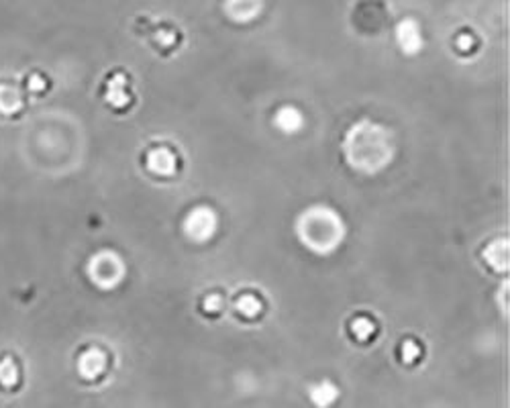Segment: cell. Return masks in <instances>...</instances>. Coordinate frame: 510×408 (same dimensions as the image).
Returning <instances> with one entry per match:
<instances>
[{"label": "cell", "instance_id": "6da1fadb", "mask_svg": "<svg viewBox=\"0 0 510 408\" xmlns=\"http://www.w3.org/2000/svg\"><path fill=\"white\" fill-rule=\"evenodd\" d=\"M259 6V0H229V8L233 15H254L255 8ZM245 19V17H239Z\"/></svg>", "mask_w": 510, "mask_h": 408}, {"label": "cell", "instance_id": "7a4b0ae2", "mask_svg": "<svg viewBox=\"0 0 510 408\" xmlns=\"http://www.w3.org/2000/svg\"><path fill=\"white\" fill-rule=\"evenodd\" d=\"M400 41H403V45H406L408 49H414L417 45H419V33H417V27L412 25V22H404V25H400Z\"/></svg>", "mask_w": 510, "mask_h": 408}]
</instances>
